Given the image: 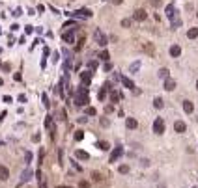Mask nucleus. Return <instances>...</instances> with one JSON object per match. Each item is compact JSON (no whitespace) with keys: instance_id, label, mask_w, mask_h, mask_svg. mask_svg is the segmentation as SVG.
<instances>
[{"instance_id":"obj_21","label":"nucleus","mask_w":198,"mask_h":188,"mask_svg":"<svg viewBox=\"0 0 198 188\" xmlns=\"http://www.w3.org/2000/svg\"><path fill=\"white\" fill-rule=\"evenodd\" d=\"M153 106L157 108V110H161V108L165 106V103H163V99H161V97H155V99H153Z\"/></svg>"},{"instance_id":"obj_3","label":"nucleus","mask_w":198,"mask_h":188,"mask_svg":"<svg viewBox=\"0 0 198 188\" xmlns=\"http://www.w3.org/2000/svg\"><path fill=\"white\" fill-rule=\"evenodd\" d=\"M94 37H96V41L99 43L101 47H107V43H109V39H107V36L101 32V30H96V34H94Z\"/></svg>"},{"instance_id":"obj_8","label":"nucleus","mask_w":198,"mask_h":188,"mask_svg":"<svg viewBox=\"0 0 198 188\" xmlns=\"http://www.w3.org/2000/svg\"><path fill=\"white\" fill-rule=\"evenodd\" d=\"M120 80H122V84H124L125 88H129V89H133V88H135V82H133V80H131L129 76L122 75V76H120Z\"/></svg>"},{"instance_id":"obj_41","label":"nucleus","mask_w":198,"mask_h":188,"mask_svg":"<svg viewBox=\"0 0 198 188\" xmlns=\"http://www.w3.org/2000/svg\"><path fill=\"white\" fill-rule=\"evenodd\" d=\"M69 26H75V21H67L64 24V28H69Z\"/></svg>"},{"instance_id":"obj_52","label":"nucleus","mask_w":198,"mask_h":188,"mask_svg":"<svg viewBox=\"0 0 198 188\" xmlns=\"http://www.w3.org/2000/svg\"><path fill=\"white\" fill-rule=\"evenodd\" d=\"M58 188H71V186H58Z\"/></svg>"},{"instance_id":"obj_2","label":"nucleus","mask_w":198,"mask_h":188,"mask_svg":"<svg viewBox=\"0 0 198 188\" xmlns=\"http://www.w3.org/2000/svg\"><path fill=\"white\" fill-rule=\"evenodd\" d=\"M153 132H155V134H163L165 132V121L161 119V117L153 121Z\"/></svg>"},{"instance_id":"obj_43","label":"nucleus","mask_w":198,"mask_h":188,"mask_svg":"<svg viewBox=\"0 0 198 188\" xmlns=\"http://www.w3.org/2000/svg\"><path fill=\"white\" fill-rule=\"evenodd\" d=\"M25 32H26V34H32L34 28H32V26H25Z\"/></svg>"},{"instance_id":"obj_37","label":"nucleus","mask_w":198,"mask_h":188,"mask_svg":"<svg viewBox=\"0 0 198 188\" xmlns=\"http://www.w3.org/2000/svg\"><path fill=\"white\" fill-rule=\"evenodd\" d=\"M43 106H45V108H49V106H51V103H49V99H47L45 93H43Z\"/></svg>"},{"instance_id":"obj_22","label":"nucleus","mask_w":198,"mask_h":188,"mask_svg":"<svg viewBox=\"0 0 198 188\" xmlns=\"http://www.w3.org/2000/svg\"><path fill=\"white\" fill-rule=\"evenodd\" d=\"M157 75H159V78H168L170 76V71L166 67H163V69H159V73H157Z\"/></svg>"},{"instance_id":"obj_16","label":"nucleus","mask_w":198,"mask_h":188,"mask_svg":"<svg viewBox=\"0 0 198 188\" xmlns=\"http://www.w3.org/2000/svg\"><path fill=\"white\" fill-rule=\"evenodd\" d=\"M180 54H181V49H180V47H178V45L170 47V56H172V58H178V56H180Z\"/></svg>"},{"instance_id":"obj_24","label":"nucleus","mask_w":198,"mask_h":188,"mask_svg":"<svg viewBox=\"0 0 198 188\" xmlns=\"http://www.w3.org/2000/svg\"><path fill=\"white\" fill-rule=\"evenodd\" d=\"M187 37H189V39H196V37H198V28H191V30L187 32Z\"/></svg>"},{"instance_id":"obj_50","label":"nucleus","mask_w":198,"mask_h":188,"mask_svg":"<svg viewBox=\"0 0 198 188\" xmlns=\"http://www.w3.org/2000/svg\"><path fill=\"white\" fill-rule=\"evenodd\" d=\"M60 119H66V110H60Z\"/></svg>"},{"instance_id":"obj_4","label":"nucleus","mask_w":198,"mask_h":188,"mask_svg":"<svg viewBox=\"0 0 198 188\" xmlns=\"http://www.w3.org/2000/svg\"><path fill=\"white\" fill-rule=\"evenodd\" d=\"M168 17H170V21H172V28H174V30L181 26V19L178 17V11H176V9H174V11H172V15H168Z\"/></svg>"},{"instance_id":"obj_25","label":"nucleus","mask_w":198,"mask_h":188,"mask_svg":"<svg viewBox=\"0 0 198 188\" xmlns=\"http://www.w3.org/2000/svg\"><path fill=\"white\" fill-rule=\"evenodd\" d=\"M84 114H86V116H96L97 110H96L94 106H86V108H84Z\"/></svg>"},{"instance_id":"obj_26","label":"nucleus","mask_w":198,"mask_h":188,"mask_svg":"<svg viewBox=\"0 0 198 188\" xmlns=\"http://www.w3.org/2000/svg\"><path fill=\"white\" fill-rule=\"evenodd\" d=\"M99 58H101L103 62H109V58H110V54H109V50H103L101 54H99Z\"/></svg>"},{"instance_id":"obj_53","label":"nucleus","mask_w":198,"mask_h":188,"mask_svg":"<svg viewBox=\"0 0 198 188\" xmlns=\"http://www.w3.org/2000/svg\"><path fill=\"white\" fill-rule=\"evenodd\" d=\"M0 86H2V78H0Z\"/></svg>"},{"instance_id":"obj_14","label":"nucleus","mask_w":198,"mask_h":188,"mask_svg":"<svg viewBox=\"0 0 198 188\" xmlns=\"http://www.w3.org/2000/svg\"><path fill=\"white\" fill-rule=\"evenodd\" d=\"M62 39H64L66 43H75V36H73V32H64V34H62Z\"/></svg>"},{"instance_id":"obj_44","label":"nucleus","mask_w":198,"mask_h":188,"mask_svg":"<svg viewBox=\"0 0 198 188\" xmlns=\"http://www.w3.org/2000/svg\"><path fill=\"white\" fill-rule=\"evenodd\" d=\"M88 67H90V69H96L97 64H96V62H88Z\"/></svg>"},{"instance_id":"obj_23","label":"nucleus","mask_w":198,"mask_h":188,"mask_svg":"<svg viewBox=\"0 0 198 188\" xmlns=\"http://www.w3.org/2000/svg\"><path fill=\"white\" fill-rule=\"evenodd\" d=\"M138 69H140V62H135L129 65V73H138Z\"/></svg>"},{"instance_id":"obj_30","label":"nucleus","mask_w":198,"mask_h":188,"mask_svg":"<svg viewBox=\"0 0 198 188\" xmlns=\"http://www.w3.org/2000/svg\"><path fill=\"white\" fill-rule=\"evenodd\" d=\"M45 127H47V128L53 127V116H47V117H45Z\"/></svg>"},{"instance_id":"obj_32","label":"nucleus","mask_w":198,"mask_h":188,"mask_svg":"<svg viewBox=\"0 0 198 188\" xmlns=\"http://www.w3.org/2000/svg\"><path fill=\"white\" fill-rule=\"evenodd\" d=\"M118 99H120V95H118L116 91H110V101H112V103H118Z\"/></svg>"},{"instance_id":"obj_51","label":"nucleus","mask_w":198,"mask_h":188,"mask_svg":"<svg viewBox=\"0 0 198 188\" xmlns=\"http://www.w3.org/2000/svg\"><path fill=\"white\" fill-rule=\"evenodd\" d=\"M112 2H114V4H122V2H124V0H112Z\"/></svg>"},{"instance_id":"obj_9","label":"nucleus","mask_w":198,"mask_h":188,"mask_svg":"<svg viewBox=\"0 0 198 188\" xmlns=\"http://www.w3.org/2000/svg\"><path fill=\"white\" fill-rule=\"evenodd\" d=\"M75 104H77V106H84V104H88V95H77V97H75Z\"/></svg>"},{"instance_id":"obj_27","label":"nucleus","mask_w":198,"mask_h":188,"mask_svg":"<svg viewBox=\"0 0 198 188\" xmlns=\"http://www.w3.org/2000/svg\"><path fill=\"white\" fill-rule=\"evenodd\" d=\"M118 171H120V173H129V166H127V164H122V166L120 168H118Z\"/></svg>"},{"instance_id":"obj_40","label":"nucleus","mask_w":198,"mask_h":188,"mask_svg":"<svg viewBox=\"0 0 198 188\" xmlns=\"http://www.w3.org/2000/svg\"><path fill=\"white\" fill-rule=\"evenodd\" d=\"M150 4H152L153 7H157V6H161V0H150Z\"/></svg>"},{"instance_id":"obj_39","label":"nucleus","mask_w":198,"mask_h":188,"mask_svg":"<svg viewBox=\"0 0 198 188\" xmlns=\"http://www.w3.org/2000/svg\"><path fill=\"white\" fill-rule=\"evenodd\" d=\"M84 39H86L84 36H82L81 39H79V43H77V50H81V49H82V43H84Z\"/></svg>"},{"instance_id":"obj_1","label":"nucleus","mask_w":198,"mask_h":188,"mask_svg":"<svg viewBox=\"0 0 198 188\" xmlns=\"http://www.w3.org/2000/svg\"><path fill=\"white\" fill-rule=\"evenodd\" d=\"M67 15H71V17H84V19H90L94 13L88 9V7H81V9H77V11H71V13H67Z\"/></svg>"},{"instance_id":"obj_47","label":"nucleus","mask_w":198,"mask_h":188,"mask_svg":"<svg viewBox=\"0 0 198 188\" xmlns=\"http://www.w3.org/2000/svg\"><path fill=\"white\" fill-rule=\"evenodd\" d=\"M86 121H88V117H86V116H82V117H79V123H86Z\"/></svg>"},{"instance_id":"obj_7","label":"nucleus","mask_w":198,"mask_h":188,"mask_svg":"<svg viewBox=\"0 0 198 188\" xmlns=\"http://www.w3.org/2000/svg\"><path fill=\"white\" fill-rule=\"evenodd\" d=\"M165 89L166 91H172V89H176V80L174 78H165Z\"/></svg>"},{"instance_id":"obj_15","label":"nucleus","mask_w":198,"mask_h":188,"mask_svg":"<svg viewBox=\"0 0 198 188\" xmlns=\"http://www.w3.org/2000/svg\"><path fill=\"white\" fill-rule=\"evenodd\" d=\"M75 156H77L79 160H88L90 158V155L86 151H82V149H79V151H75Z\"/></svg>"},{"instance_id":"obj_45","label":"nucleus","mask_w":198,"mask_h":188,"mask_svg":"<svg viewBox=\"0 0 198 188\" xmlns=\"http://www.w3.org/2000/svg\"><path fill=\"white\" fill-rule=\"evenodd\" d=\"M110 69H112V64H110V62H107V64H105V71H110Z\"/></svg>"},{"instance_id":"obj_33","label":"nucleus","mask_w":198,"mask_h":188,"mask_svg":"<svg viewBox=\"0 0 198 188\" xmlns=\"http://www.w3.org/2000/svg\"><path fill=\"white\" fill-rule=\"evenodd\" d=\"M122 26H124V28H129V26H131V19H124V21H122Z\"/></svg>"},{"instance_id":"obj_42","label":"nucleus","mask_w":198,"mask_h":188,"mask_svg":"<svg viewBox=\"0 0 198 188\" xmlns=\"http://www.w3.org/2000/svg\"><path fill=\"white\" fill-rule=\"evenodd\" d=\"M21 13H23V11H21V7H17V9L13 11V17H19V15H21Z\"/></svg>"},{"instance_id":"obj_19","label":"nucleus","mask_w":198,"mask_h":188,"mask_svg":"<svg viewBox=\"0 0 198 188\" xmlns=\"http://www.w3.org/2000/svg\"><path fill=\"white\" fill-rule=\"evenodd\" d=\"M38 183H39V188H47V183H45V177H43V173L41 171H38Z\"/></svg>"},{"instance_id":"obj_5","label":"nucleus","mask_w":198,"mask_h":188,"mask_svg":"<svg viewBox=\"0 0 198 188\" xmlns=\"http://www.w3.org/2000/svg\"><path fill=\"white\" fill-rule=\"evenodd\" d=\"M32 175H34V171L30 170V168H26V170L23 171V175H21V181H19V186H21L23 183H28L30 179H32Z\"/></svg>"},{"instance_id":"obj_29","label":"nucleus","mask_w":198,"mask_h":188,"mask_svg":"<svg viewBox=\"0 0 198 188\" xmlns=\"http://www.w3.org/2000/svg\"><path fill=\"white\" fill-rule=\"evenodd\" d=\"M77 95H88V88H86V86H81L79 91H77Z\"/></svg>"},{"instance_id":"obj_18","label":"nucleus","mask_w":198,"mask_h":188,"mask_svg":"<svg viewBox=\"0 0 198 188\" xmlns=\"http://www.w3.org/2000/svg\"><path fill=\"white\" fill-rule=\"evenodd\" d=\"M125 125H127V128H137V127H138V123H137V119H135V117H127Z\"/></svg>"},{"instance_id":"obj_55","label":"nucleus","mask_w":198,"mask_h":188,"mask_svg":"<svg viewBox=\"0 0 198 188\" xmlns=\"http://www.w3.org/2000/svg\"><path fill=\"white\" fill-rule=\"evenodd\" d=\"M196 17H198V11H196Z\"/></svg>"},{"instance_id":"obj_12","label":"nucleus","mask_w":198,"mask_h":188,"mask_svg":"<svg viewBox=\"0 0 198 188\" xmlns=\"http://www.w3.org/2000/svg\"><path fill=\"white\" fill-rule=\"evenodd\" d=\"M90 80H92V75H90L88 71H82V73H81V82H82L84 86H88Z\"/></svg>"},{"instance_id":"obj_35","label":"nucleus","mask_w":198,"mask_h":188,"mask_svg":"<svg viewBox=\"0 0 198 188\" xmlns=\"http://www.w3.org/2000/svg\"><path fill=\"white\" fill-rule=\"evenodd\" d=\"M92 179H94V181H101V173H97V171H94V173H92Z\"/></svg>"},{"instance_id":"obj_54","label":"nucleus","mask_w":198,"mask_h":188,"mask_svg":"<svg viewBox=\"0 0 198 188\" xmlns=\"http://www.w3.org/2000/svg\"><path fill=\"white\" fill-rule=\"evenodd\" d=\"M196 89H198V82H196Z\"/></svg>"},{"instance_id":"obj_6","label":"nucleus","mask_w":198,"mask_h":188,"mask_svg":"<svg viewBox=\"0 0 198 188\" xmlns=\"http://www.w3.org/2000/svg\"><path fill=\"white\" fill-rule=\"evenodd\" d=\"M146 17H148V13H146L144 9H137V11L133 13V19H135V21H138V22L146 21Z\"/></svg>"},{"instance_id":"obj_49","label":"nucleus","mask_w":198,"mask_h":188,"mask_svg":"<svg viewBox=\"0 0 198 188\" xmlns=\"http://www.w3.org/2000/svg\"><path fill=\"white\" fill-rule=\"evenodd\" d=\"M32 142H39V134H34L32 136Z\"/></svg>"},{"instance_id":"obj_48","label":"nucleus","mask_w":198,"mask_h":188,"mask_svg":"<svg viewBox=\"0 0 198 188\" xmlns=\"http://www.w3.org/2000/svg\"><path fill=\"white\" fill-rule=\"evenodd\" d=\"M144 49H146V50H148V52H150V54H152V52H153V49H152V45H146V47H144Z\"/></svg>"},{"instance_id":"obj_31","label":"nucleus","mask_w":198,"mask_h":188,"mask_svg":"<svg viewBox=\"0 0 198 188\" xmlns=\"http://www.w3.org/2000/svg\"><path fill=\"white\" fill-rule=\"evenodd\" d=\"M82 138H84V132H82V131H77V132H75V140H77V142H81Z\"/></svg>"},{"instance_id":"obj_20","label":"nucleus","mask_w":198,"mask_h":188,"mask_svg":"<svg viewBox=\"0 0 198 188\" xmlns=\"http://www.w3.org/2000/svg\"><path fill=\"white\" fill-rule=\"evenodd\" d=\"M97 147H99L101 151H109V149H110V143L105 142V140H101V142H97Z\"/></svg>"},{"instance_id":"obj_38","label":"nucleus","mask_w":198,"mask_h":188,"mask_svg":"<svg viewBox=\"0 0 198 188\" xmlns=\"http://www.w3.org/2000/svg\"><path fill=\"white\" fill-rule=\"evenodd\" d=\"M99 121H101V125H103V127H109V125H110V121L107 119V117H101Z\"/></svg>"},{"instance_id":"obj_28","label":"nucleus","mask_w":198,"mask_h":188,"mask_svg":"<svg viewBox=\"0 0 198 188\" xmlns=\"http://www.w3.org/2000/svg\"><path fill=\"white\" fill-rule=\"evenodd\" d=\"M105 95H107V89H105V88H101V89L97 91V99H99V101H103V99H105Z\"/></svg>"},{"instance_id":"obj_36","label":"nucleus","mask_w":198,"mask_h":188,"mask_svg":"<svg viewBox=\"0 0 198 188\" xmlns=\"http://www.w3.org/2000/svg\"><path fill=\"white\" fill-rule=\"evenodd\" d=\"M79 188H90V183L88 181H81L79 183Z\"/></svg>"},{"instance_id":"obj_17","label":"nucleus","mask_w":198,"mask_h":188,"mask_svg":"<svg viewBox=\"0 0 198 188\" xmlns=\"http://www.w3.org/2000/svg\"><path fill=\"white\" fill-rule=\"evenodd\" d=\"M183 110L187 112V114H191L193 110H195V104H193L191 101H183Z\"/></svg>"},{"instance_id":"obj_46","label":"nucleus","mask_w":198,"mask_h":188,"mask_svg":"<svg viewBox=\"0 0 198 188\" xmlns=\"http://www.w3.org/2000/svg\"><path fill=\"white\" fill-rule=\"evenodd\" d=\"M25 160H26V164H28L30 160H32V155H30V153H26V155H25Z\"/></svg>"},{"instance_id":"obj_10","label":"nucleus","mask_w":198,"mask_h":188,"mask_svg":"<svg viewBox=\"0 0 198 188\" xmlns=\"http://www.w3.org/2000/svg\"><path fill=\"white\" fill-rule=\"evenodd\" d=\"M122 155H124V149H122V147H116V149L112 151V155H110V162H116Z\"/></svg>"},{"instance_id":"obj_11","label":"nucleus","mask_w":198,"mask_h":188,"mask_svg":"<svg viewBox=\"0 0 198 188\" xmlns=\"http://www.w3.org/2000/svg\"><path fill=\"white\" fill-rule=\"evenodd\" d=\"M10 179V170L6 166H0V181H8Z\"/></svg>"},{"instance_id":"obj_34","label":"nucleus","mask_w":198,"mask_h":188,"mask_svg":"<svg viewBox=\"0 0 198 188\" xmlns=\"http://www.w3.org/2000/svg\"><path fill=\"white\" fill-rule=\"evenodd\" d=\"M174 9H176V7H174V4H168V6H166V15H172Z\"/></svg>"},{"instance_id":"obj_13","label":"nucleus","mask_w":198,"mask_h":188,"mask_svg":"<svg viewBox=\"0 0 198 188\" xmlns=\"http://www.w3.org/2000/svg\"><path fill=\"white\" fill-rule=\"evenodd\" d=\"M185 128H187V125H185L183 121H176V123H174V131L176 132H185Z\"/></svg>"}]
</instances>
